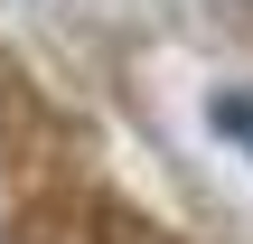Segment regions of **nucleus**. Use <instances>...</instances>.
I'll return each mask as SVG.
<instances>
[{"mask_svg": "<svg viewBox=\"0 0 253 244\" xmlns=\"http://www.w3.org/2000/svg\"><path fill=\"white\" fill-rule=\"evenodd\" d=\"M216 132H235V141L253 150V94H225V103H216Z\"/></svg>", "mask_w": 253, "mask_h": 244, "instance_id": "1", "label": "nucleus"}]
</instances>
